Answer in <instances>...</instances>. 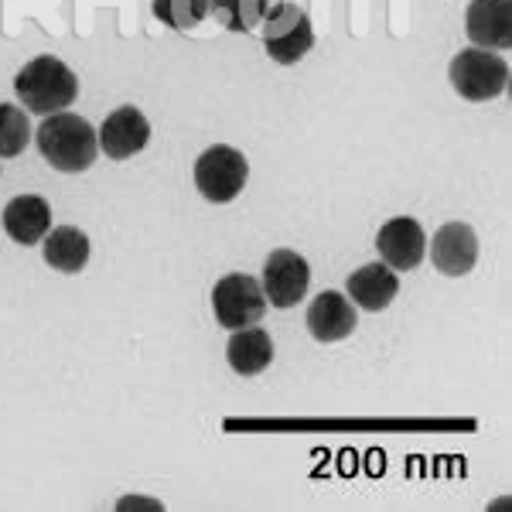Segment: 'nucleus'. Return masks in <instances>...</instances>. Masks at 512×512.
I'll return each mask as SVG.
<instances>
[{
  "instance_id": "7ed1b4c3",
  "label": "nucleus",
  "mask_w": 512,
  "mask_h": 512,
  "mask_svg": "<svg viewBox=\"0 0 512 512\" xmlns=\"http://www.w3.org/2000/svg\"><path fill=\"white\" fill-rule=\"evenodd\" d=\"M315 45L311 18L297 4H274L263 14V48L277 65H297Z\"/></svg>"
},
{
  "instance_id": "dca6fc26",
  "label": "nucleus",
  "mask_w": 512,
  "mask_h": 512,
  "mask_svg": "<svg viewBox=\"0 0 512 512\" xmlns=\"http://www.w3.org/2000/svg\"><path fill=\"white\" fill-rule=\"evenodd\" d=\"M45 263L59 274H79L89 263V239L76 226H59L45 236Z\"/></svg>"
},
{
  "instance_id": "39448f33",
  "label": "nucleus",
  "mask_w": 512,
  "mask_h": 512,
  "mask_svg": "<svg viewBox=\"0 0 512 512\" xmlns=\"http://www.w3.org/2000/svg\"><path fill=\"white\" fill-rule=\"evenodd\" d=\"M246 175H250V164L236 147L216 144L195 161V185L209 202L226 205L243 192Z\"/></svg>"
},
{
  "instance_id": "0eeeda50",
  "label": "nucleus",
  "mask_w": 512,
  "mask_h": 512,
  "mask_svg": "<svg viewBox=\"0 0 512 512\" xmlns=\"http://www.w3.org/2000/svg\"><path fill=\"white\" fill-rule=\"evenodd\" d=\"M311 284V267L304 256L291 250H274L263 263V294L274 308H294L304 301Z\"/></svg>"
},
{
  "instance_id": "f8f14e48",
  "label": "nucleus",
  "mask_w": 512,
  "mask_h": 512,
  "mask_svg": "<svg viewBox=\"0 0 512 512\" xmlns=\"http://www.w3.org/2000/svg\"><path fill=\"white\" fill-rule=\"evenodd\" d=\"M359 321H355V304L345 294L338 291H325L311 301L308 308V332L318 338V342H342L349 338Z\"/></svg>"
},
{
  "instance_id": "6e6552de",
  "label": "nucleus",
  "mask_w": 512,
  "mask_h": 512,
  "mask_svg": "<svg viewBox=\"0 0 512 512\" xmlns=\"http://www.w3.org/2000/svg\"><path fill=\"white\" fill-rule=\"evenodd\" d=\"M151 140V123L137 106H120L106 117L103 130H99V147L110 161H127L140 154Z\"/></svg>"
},
{
  "instance_id": "ddd939ff",
  "label": "nucleus",
  "mask_w": 512,
  "mask_h": 512,
  "mask_svg": "<svg viewBox=\"0 0 512 512\" xmlns=\"http://www.w3.org/2000/svg\"><path fill=\"white\" fill-rule=\"evenodd\" d=\"M4 229L14 243L35 246L48 236V229H52V209H48V202L38 195H18L14 202H7V209H4Z\"/></svg>"
},
{
  "instance_id": "423d86ee",
  "label": "nucleus",
  "mask_w": 512,
  "mask_h": 512,
  "mask_svg": "<svg viewBox=\"0 0 512 512\" xmlns=\"http://www.w3.org/2000/svg\"><path fill=\"white\" fill-rule=\"evenodd\" d=\"M212 311H216L219 325L229 332L250 328L267 311V294L250 274H229L212 287Z\"/></svg>"
},
{
  "instance_id": "9d476101",
  "label": "nucleus",
  "mask_w": 512,
  "mask_h": 512,
  "mask_svg": "<svg viewBox=\"0 0 512 512\" xmlns=\"http://www.w3.org/2000/svg\"><path fill=\"white\" fill-rule=\"evenodd\" d=\"M431 260L441 274L448 277H465L472 274L475 260H478V236L472 226L465 222H448L434 233L431 243Z\"/></svg>"
},
{
  "instance_id": "6ab92c4d",
  "label": "nucleus",
  "mask_w": 512,
  "mask_h": 512,
  "mask_svg": "<svg viewBox=\"0 0 512 512\" xmlns=\"http://www.w3.org/2000/svg\"><path fill=\"white\" fill-rule=\"evenodd\" d=\"M212 11V0H154V18L175 31H188L205 21Z\"/></svg>"
},
{
  "instance_id": "a211bd4d",
  "label": "nucleus",
  "mask_w": 512,
  "mask_h": 512,
  "mask_svg": "<svg viewBox=\"0 0 512 512\" xmlns=\"http://www.w3.org/2000/svg\"><path fill=\"white\" fill-rule=\"evenodd\" d=\"M31 127H28V113L14 103H0V158H18L28 147Z\"/></svg>"
},
{
  "instance_id": "1a4fd4ad",
  "label": "nucleus",
  "mask_w": 512,
  "mask_h": 512,
  "mask_svg": "<svg viewBox=\"0 0 512 512\" xmlns=\"http://www.w3.org/2000/svg\"><path fill=\"white\" fill-rule=\"evenodd\" d=\"M424 246H427L424 229H420V222L410 219V216L390 219L376 236V250H379V256H383L386 267H393V270L420 267V260H424Z\"/></svg>"
},
{
  "instance_id": "4468645a",
  "label": "nucleus",
  "mask_w": 512,
  "mask_h": 512,
  "mask_svg": "<svg viewBox=\"0 0 512 512\" xmlns=\"http://www.w3.org/2000/svg\"><path fill=\"white\" fill-rule=\"evenodd\" d=\"M400 291V280L386 263H366L349 277V297L362 311H383Z\"/></svg>"
},
{
  "instance_id": "f257e3e1",
  "label": "nucleus",
  "mask_w": 512,
  "mask_h": 512,
  "mask_svg": "<svg viewBox=\"0 0 512 512\" xmlns=\"http://www.w3.org/2000/svg\"><path fill=\"white\" fill-rule=\"evenodd\" d=\"M35 144L41 158L52 164L55 171L79 175V171H86L96 161L99 134L93 130V123L76 117V113H52L35 130Z\"/></svg>"
},
{
  "instance_id": "f3484780",
  "label": "nucleus",
  "mask_w": 512,
  "mask_h": 512,
  "mask_svg": "<svg viewBox=\"0 0 512 512\" xmlns=\"http://www.w3.org/2000/svg\"><path fill=\"white\" fill-rule=\"evenodd\" d=\"M212 14L229 31H253L267 14V0H212Z\"/></svg>"
},
{
  "instance_id": "2eb2a0df",
  "label": "nucleus",
  "mask_w": 512,
  "mask_h": 512,
  "mask_svg": "<svg viewBox=\"0 0 512 512\" xmlns=\"http://www.w3.org/2000/svg\"><path fill=\"white\" fill-rule=\"evenodd\" d=\"M226 359L233 366V373L239 376H256L274 362V338H270L263 328H239L233 332L226 345Z\"/></svg>"
},
{
  "instance_id": "9b49d317",
  "label": "nucleus",
  "mask_w": 512,
  "mask_h": 512,
  "mask_svg": "<svg viewBox=\"0 0 512 512\" xmlns=\"http://www.w3.org/2000/svg\"><path fill=\"white\" fill-rule=\"evenodd\" d=\"M468 38L478 48H509L512 45V0H472L465 14Z\"/></svg>"
},
{
  "instance_id": "f03ea898",
  "label": "nucleus",
  "mask_w": 512,
  "mask_h": 512,
  "mask_svg": "<svg viewBox=\"0 0 512 512\" xmlns=\"http://www.w3.org/2000/svg\"><path fill=\"white\" fill-rule=\"evenodd\" d=\"M14 93H18L21 106L28 113L52 117V113H62L76 103L79 82H76V72L55 59V55H38V59H31L18 72Z\"/></svg>"
},
{
  "instance_id": "20e7f679",
  "label": "nucleus",
  "mask_w": 512,
  "mask_h": 512,
  "mask_svg": "<svg viewBox=\"0 0 512 512\" xmlns=\"http://www.w3.org/2000/svg\"><path fill=\"white\" fill-rule=\"evenodd\" d=\"M451 86L461 99L485 103L506 93L509 86V65L502 55H492L489 48H465L451 62Z\"/></svg>"
}]
</instances>
